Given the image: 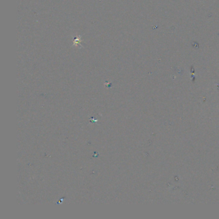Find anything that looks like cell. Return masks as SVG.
<instances>
[{"label": "cell", "instance_id": "1", "mask_svg": "<svg viewBox=\"0 0 219 219\" xmlns=\"http://www.w3.org/2000/svg\"><path fill=\"white\" fill-rule=\"evenodd\" d=\"M73 46L82 47V46H81V36H76V37L75 38L74 40V43H73Z\"/></svg>", "mask_w": 219, "mask_h": 219}]
</instances>
